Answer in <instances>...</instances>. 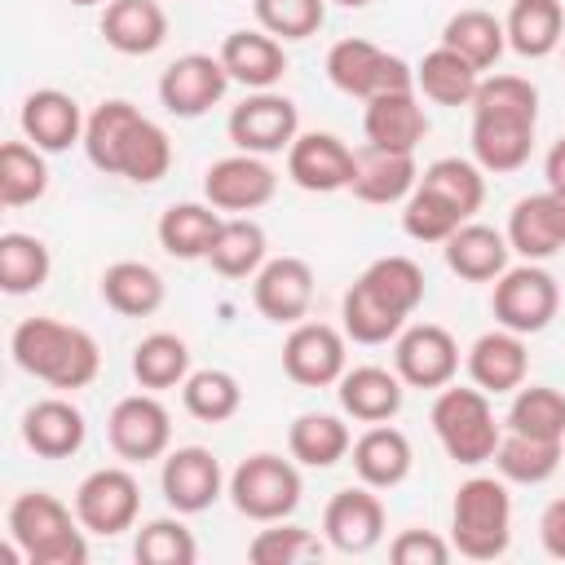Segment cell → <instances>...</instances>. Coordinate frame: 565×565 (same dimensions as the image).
Listing matches in <instances>:
<instances>
[{"label": "cell", "instance_id": "obj_1", "mask_svg": "<svg viewBox=\"0 0 565 565\" xmlns=\"http://www.w3.org/2000/svg\"><path fill=\"white\" fill-rule=\"evenodd\" d=\"M472 159L481 172H516L534 150L539 88L525 75H481L472 97Z\"/></svg>", "mask_w": 565, "mask_h": 565}, {"label": "cell", "instance_id": "obj_2", "mask_svg": "<svg viewBox=\"0 0 565 565\" xmlns=\"http://www.w3.org/2000/svg\"><path fill=\"white\" fill-rule=\"evenodd\" d=\"M79 146H84V154L97 172L124 177L132 185H154L172 168L168 132L124 97H110V102L93 106Z\"/></svg>", "mask_w": 565, "mask_h": 565}, {"label": "cell", "instance_id": "obj_3", "mask_svg": "<svg viewBox=\"0 0 565 565\" xmlns=\"http://www.w3.org/2000/svg\"><path fill=\"white\" fill-rule=\"evenodd\" d=\"M9 353L31 380H40L49 388H62V393L88 388L102 371L97 340L84 327H71V322H57V318H44V313L22 318L13 327Z\"/></svg>", "mask_w": 565, "mask_h": 565}, {"label": "cell", "instance_id": "obj_4", "mask_svg": "<svg viewBox=\"0 0 565 565\" xmlns=\"http://www.w3.org/2000/svg\"><path fill=\"white\" fill-rule=\"evenodd\" d=\"M9 561H26V565H84L88 561V530L79 525V516L49 490H22L9 503Z\"/></svg>", "mask_w": 565, "mask_h": 565}, {"label": "cell", "instance_id": "obj_5", "mask_svg": "<svg viewBox=\"0 0 565 565\" xmlns=\"http://www.w3.org/2000/svg\"><path fill=\"white\" fill-rule=\"evenodd\" d=\"M450 543L468 561H494L512 543V494L503 477H468L450 503Z\"/></svg>", "mask_w": 565, "mask_h": 565}, {"label": "cell", "instance_id": "obj_6", "mask_svg": "<svg viewBox=\"0 0 565 565\" xmlns=\"http://www.w3.org/2000/svg\"><path fill=\"white\" fill-rule=\"evenodd\" d=\"M428 419H433V433H437L441 450L455 463L477 468V463H490L494 459V446L503 437V424L494 419L490 393H481L477 384L472 388H463V384L437 388V402H433Z\"/></svg>", "mask_w": 565, "mask_h": 565}, {"label": "cell", "instance_id": "obj_7", "mask_svg": "<svg viewBox=\"0 0 565 565\" xmlns=\"http://www.w3.org/2000/svg\"><path fill=\"white\" fill-rule=\"evenodd\" d=\"M225 494H230L234 512L247 516V521H260V525L287 521L300 508V472H296L291 459L260 450V455H247L230 472Z\"/></svg>", "mask_w": 565, "mask_h": 565}, {"label": "cell", "instance_id": "obj_8", "mask_svg": "<svg viewBox=\"0 0 565 565\" xmlns=\"http://www.w3.org/2000/svg\"><path fill=\"white\" fill-rule=\"evenodd\" d=\"M327 79L358 102H371L380 93H397V88H415V66H406V57L362 40V35H344L327 49Z\"/></svg>", "mask_w": 565, "mask_h": 565}, {"label": "cell", "instance_id": "obj_9", "mask_svg": "<svg viewBox=\"0 0 565 565\" xmlns=\"http://www.w3.org/2000/svg\"><path fill=\"white\" fill-rule=\"evenodd\" d=\"M490 309H494L499 327H508L516 335H539L543 327H552V318L561 309V287H556V278L539 260L508 265L494 278Z\"/></svg>", "mask_w": 565, "mask_h": 565}, {"label": "cell", "instance_id": "obj_10", "mask_svg": "<svg viewBox=\"0 0 565 565\" xmlns=\"http://www.w3.org/2000/svg\"><path fill=\"white\" fill-rule=\"evenodd\" d=\"M225 132L230 141L243 150V154H282L296 137H300V110L287 93H274V88H260L252 97H243L230 119H225Z\"/></svg>", "mask_w": 565, "mask_h": 565}, {"label": "cell", "instance_id": "obj_11", "mask_svg": "<svg viewBox=\"0 0 565 565\" xmlns=\"http://www.w3.org/2000/svg\"><path fill=\"white\" fill-rule=\"evenodd\" d=\"M141 512V486L128 468H93L79 486H75V516L88 534L115 539L124 530L137 525Z\"/></svg>", "mask_w": 565, "mask_h": 565}, {"label": "cell", "instance_id": "obj_12", "mask_svg": "<svg viewBox=\"0 0 565 565\" xmlns=\"http://www.w3.org/2000/svg\"><path fill=\"white\" fill-rule=\"evenodd\" d=\"M106 441H110V450L119 459L150 463V459H163L168 455L172 419H168V411H163V402L154 393H132V397H119L110 406Z\"/></svg>", "mask_w": 565, "mask_h": 565}, {"label": "cell", "instance_id": "obj_13", "mask_svg": "<svg viewBox=\"0 0 565 565\" xmlns=\"http://www.w3.org/2000/svg\"><path fill=\"white\" fill-rule=\"evenodd\" d=\"M393 371L411 388H446L459 375V344L437 322L402 327L393 340Z\"/></svg>", "mask_w": 565, "mask_h": 565}, {"label": "cell", "instance_id": "obj_14", "mask_svg": "<svg viewBox=\"0 0 565 565\" xmlns=\"http://www.w3.org/2000/svg\"><path fill=\"white\" fill-rule=\"evenodd\" d=\"M230 88V71L212 53H181L177 62L163 66L159 75V102L177 119H199L207 115Z\"/></svg>", "mask_w": 565, "mask_h": 565}, {"label": "cell", "instance_id": "obj_15", "mask_svg": "<svg viewBox=\"0 0 565 565\" xmlns=\"http://www.w3.org/2000/svg\"><path fill=\"white\" fill-rule=\"evenodd\" d=\"M278 190V177L274 168L260 159V154H225L216 159L207 172H203V199L216 207V212H234V216H247L256 207H265Z\"/></svg>", "mask_w": 565, "mask_h": 565}, {"label": "cell", "instance_id": "obj_16", "mask_svg": "<svg viewBox=\"0 0 565 565\" xmlns=\"http://www.w3.org/2000/svg\"><path fill=\"white\" fill-rule=\"evenodd\" d=\"M344 331H335L331 322H296L282 340V371L291 384L300 388H327L335 384L349 366H344Z\"/></svg>", "mask_w": 565, "mask_h": 565}, {"label": "cell", "instance_id": "obj_17", "mask_svg": "<svg viewBox=\"0 0 565 565\" xmlns=\"http://www.w3.org/2000/svg\"><path fill=\"white\" fill-rule=\"evenodd\" d=\"M252 305H256L260 318H269L278 327L305 322V313L313 305V265L300 260V256L265 260L252 278Z\"/></svg>", "mask_w": 565, "mask_h": 565}, {"label": "cell", "instance_id": "obj_18", "mask_svg": "<svg viewBox=\"0 0 565 565\" xmlns=\"http://www.w3.org/2000/svg\"><path fill=\"white\" fill-rule=\"evenodd\" d=\"M159 486H163V499H168L172 512L194 516V512H207L221 499L225 472H221V463L207 446H177V450L163 455Z\"/></svg>", "mask_w": 565, "mask_h": 565}, {"label": "cell", "instance_id": "obj_19", "mask_svg": "<svg viewBox=\"0 0 565 565\" xmlns=\"http://www.w3.org/2000/svg\"><path fill=\"white\" fill-rule=\"evenodd\" d=\"M322 539L344 552V556H362L384 539V503L371 486H344L327 499L322 508Z\"/></svg>", "mask_w": 565, "mask_h": 565}, {"label": "cell", "instance_id": "obj_20", "mask_svg": "<svg viewBox=\"0 0 565 565\" xmlns=\"http://www.w3.org/2000/svg\"><path fill=\"white\" fill-rule=\"evenodd\" d=\"M358 150H349L335 132H300L287 146V177L309 194H335L353 185Z\"/></svg>", "mask_w": 565, "mask_h": 565}, {"label": "cell", "instance_id": "obj_21", "mask_svg": "<svg viewBox=\"0 0 565 565\" xmlns=\"http://www.w3.org/2000/svg\"><path fill=\"white\" fill-rule=\"evenodd\" d=\"M18 124H22V137L31 146H40L44 154H62L71 150L75 141H84V110L71 93L62 88H35L26 93L22 110H18Z\"/></svg>", "mask_w": 565, "mask_h": 565}, {"label": "cell", "instance_id": "obj_22", "mask_svg": "<svg viewBox=\"0 0 565 565\" xmlns=\"http://www.w3.org/2000/svg\"><path fill=\"white\" fill-rule=\"evenodd\" d=\"M362 132H366V146L415 154V146L428 137V110L419 106L415 88L380 93V97H371L366 110H362Z\"/></svg>", "mask_w": 565, "mask_h": 565}, {"label": "cell", "instance_id": "obj_23", "mask_svg": "<svg viewBox=\"0 0 565 565\" xmlns=\"http://www.w3.org/2000/svg\"><path fill=\"white\" fill-rule=\"evenodd\" d=\"M468 375L481 393L499 397V393H516L530 375V353H525V335L499 327V331H486L472 340L468 349Z\"/></svg>", "mask_w": 565, "mask_h": 565}, {"label": "cell", "instance_id": "obj_24", "mask_svg": "<svg viewBox=\"0 0 565 565\" xmlns=\"http://www.w3.org/2000/svg\"><path fill=\"white\" fill-rule=\"evenodd\" d=\"M335 397H340V411L349 419H358V424H388L402 411L406 384L388 366H353V371H344L335 380Z\"/></svg>", "mask_w": 565, "mask_h": 565}, {"label": "cell", "instance_id": "obj_25", "mask_svg": "<svg viewBox=\"0 0 565 565\" xmlns=\"http://www.w3.org/2000/svg\"><path fill=\"white\" fill-rule=\"evenodd\" d=\"M84 437H88L84 411L75 402H66V397L31 402L26 415H22V441L40 459H71V455H79Z\"/></svg>", "mask_w": 565, "mask_h": 565}, {"label": "cell", "instance_id": "obj_26", "mask_svg": "<svg viewBox=\"0 0 565 565\" xmlns=\"http://www.w3.org/2000/svg\"><path fill=\"white\" fill-rule=\"evenodd\" d=\"M353 472L362 486L371 490H393L411 477V463H415V450H411V437L393 424H371L353 446Z\"/></svg>", "mask_w": 565, "mask_h": 565}, {"label": "cell", "instance_id": "obj_27", "mask_svg": "<svg viewBox=\"0 0 565 565\" xmlns=\"http://www.w3.org/2000/svg\"><path fill=\"white\" fill-rule=\"evenodd\" d=\"M415 185H419L415 154L380 150V146H362L358 150V168H353V185H349L353 199L388 207V203H406Z\"/></svg>", "mask_w": 565, "mask_h": 565}, {"label": "cell", "instance_id": "obj_28", "mask_svg": "<svg viewBox=\"0 0 565 565\" xmlns=\"http://www.w3.org/2000/svg\"><path fill=\"white\" fill-rule=\"evenodd\" d=\"M230 71L234 84L260 93V88H274L282 75H287V53H282V40H274L269 31H230L221 40V53H216Z\"/></svg>", "mask_w": 565, "mask_h": 565}, {"label": "cell", "instance_id": "obj_29", "mask_svg": "<svg viewBox=\"0 0 565 565\" xmlns=\"http://www.w3.org/2000/svg\"><path fill=\"white\" fill-rule=\"evenodd\" d=\"M102 40L124 57H146L168 40V13L159 0H106Z\"/></svg>", "mask_w": 565, "mask_h": 565}, {"label": "cell", "instance_id": "obj_30", "mask_svg": "<svg viewBox=\"0 0 565 565\" xmlns=\"http://www.w3.org/2000/svg\"><path fill=\"white\" fill-rule=\"evenodd\" d=\"M446 265L450 274H459L463 282H494L503 269H508V234H499L494 225H481V221H463L446 243Z\"/></svg>", "mask_w": 565, "mask_h": 565}, {"label": "cell", "instance_id": "obj_31", "mask_svg": "<svg viewBox=\"0 0 565 565\" xmlns=\"http://www.w3.org/2000/svg\"><path fill=\"white\" fill-rule=\"evenodd\" d=\"M406 318L411 313H402L388 296H380L362 274H358V282L340 300V327H344V335L353 344H388V340H397Z\"/></svg>", "mask_w": 565, "mask_h": 565}, {"label": "cell", "instance_id": "obj_32", "mask_svg": "<svg viewBox=\"0 0 565 565\" xmlns=\"http://www.w3.org/2000/svg\"><path fill=\"white\" fill-rule=\"evenodd\" d=\"M221 221L225 216L207 199L203 203H172V207H163L154 234H159V247L168 256H177V260H207Z\"/></svg>", "mask_w": 565, "mask_h": 565}, {"label": "cell", "instance_id": "obj_33", "mask_svg": "<svg viewBox=\"0 0 565 565\" xmlns=\"http://www.w3.org/2000/svg\"><path fill=\"white\" fill-rule=\"evenodd\" d=\"M503 31H508L512 53L547 57L565 40V9H561V0H512V9L503 18Z\"/></svg>", "mask_w": 565, "mask_h": 565}, {"label": "cell", "instance_id": "obj_34", "mask_svg": "<svg viewBox=\"0 0 565 565\" xmlns=\"http://www.w3.org/2000/svg\"><path fill=\"white\" fill-rule=\"evenodd\" d=\"M508 247L521 256V260H547L565 247L561 238V225H556V212H552V194H525L512 203L508 212Z\"/></svg>", "mask_w": 565, "mask_h": 565}, {"label": "cell", "instance_id": "obj_35", "mask_svg": "<svg viewBox=\"0 0 565 565\" xmlns=\"http://www.w3.org/2000/svg\"><path fill=\"white\" fill-rule=\"evenodd\" d=\"M102 300L119 318H150L163 305V278L146 260H115L102 269Z\"/></svg>", "mask_w": 565, "mask_h": 565}, {"label": "cell", "instance_id": "obj_36", "mask_svg": "<svg viewBox=\"0 0 565 565\" xmlns=\"http://www.w3.org/2000/svg\"><path fill=\"white\" fill-rule=\"evenodd\" d=\"M477 84H481V71L446 44L424 53V62L415 66V88L437 106H472Z\"/></svg>", "mask_w": 565, "mask_h": 565}, {"label": "cell", "instance_id": "obj_37", "mask_svg": "<svg viewBox=\"0 0 565 565\" xmlns=\"http://www.w3.org/2000/svg\"><path fill=\"white\" fill-rule=\"evenodd\" d=\"M349 446H353L349 424L340 415H327V411H305L287 428V450L305 468H331L349 455Z\"/></svg>", "mask_w": 565, "mask_h": 565}, {"label": "cell", "instance_id": "obj_38", "mask_svg": "<svg viewBox=\"0 0 565 565\" xmlns=\"http://www.w3.org/2000/svg\"><path fill=\"white\" fill-rule=\"evenodd\" d=\"M441 44L455 49L459 57H468L477 71H490L508 49V31L490 9H459L446 18Z\"/></svg>", "mask_w": 565, "mask_h": 565}, {"label": "cell", "instance_id": "obj_39", "mask_svg": "<svg viewBox=\"0 0 565 565\" xmlns=\"http://www.w3.org/2000/svg\"><path fill=\"white\" fill-rule=\"evenodd\" d=\"M265 252H269L265 230L252 216H225L221 230H216V238H212L207 265L221 278H256V269L269 260Z\"/></svg>", "mask_w": 565, "mask_h": 565}, {"label": "cell", "instance_id": "obj_40", "mask_svg": "<svg viewBox=\"0 0 565 565\" xmlns=\"http://www.w3.org/2000/svg\"><path fill=\"white\" fill-rule=\"evenodd\" d=\"M565 459V441H543V437H525V433H503L499 446H494V468L503 481H516V486H543Z\"/></svg>", "mask_w": 565, "mask_h": 565}, {"label": "cell", "instance_id": "obj_41", "mask_svg": "<svg viewBox=\"0 0 565 565\" xmlns=\"http://www.w3.org/2000/svg\"><path fill=\"white\" fill-rule=\"evenodd\" d=\"M132 375L141 388L159 393V388H181L190 375V344L172 331H150L137 340L132 349Z\"/></svg>", "mask_w": 565, "mask_h": 565}, {"label": "cell", "instance_id": "obj_42", "mask_svg": "<svg viewBox=\"0 0 565 565\" xmlns=\"http://www.w3.org/2000/svg\"><path fill=\"white\" fill-rule=\"evenodd\" d=\"M53 274V256L44 247V238L22 234V230H4L0 234V287L9 296H31L49 282Z\"/></svg>", "mask_w": 565, "mask_h": 565}, {"label": "cell", "instance_id": "obj_43", "mask_svg": "<svg viewBox=\"0 0 565 565\" xmlns=\"http://www.w3.org/2000/svg\"><path fill=\"white\" fill-rule=\"evenodd\" d=\"M49 190V163L44 150L31 141H4L0 146V203L4 207H26L44 199Z\"/></svg>", "mask_w": 565, "mask_h": 565}, {"label": "cell", "instance_id": "obj_44", "mask_svg": "<svg viewBox=\"0 0 565 565\" xmlns=\"http://www.w3.org/2000/svg\"><path fill=\"white\" fill-rule=\"evenodd\" d=\"M508 428L543 441H565V393L547 384H521L508 406Z\"/></svg>", "mask_w": 565, "mask_h": 565}, {"label": "cell", "instance_id": "obj_45", "mask_svg": "<svg viewBox=\"0 0 565 565\" xmlns=\"http://www.w3.org/2000/svg\"><path fill=\"white\" fill-rule=\"evenodd\" d=\"M181 402L185 411L199 419V424H225L238 415L243 406V388L230 371L221 366H203V371H190L185 384H181Z\"/></svg>", "mask_w": 565, "mask_h": 565}, {"label": "cell", "instance_id": "obj_46", "mask_svg": "<svg viewBox=\"0 0 565 565\" xmlns=\"http://www.w3.org/2000/svg\"><path fill=\"white\" fill-rule=\"evenodd\" d=\"M419 185H428L433 194H441L463 221H472V212L481 207L486 199V177H481V163L472 159H459V154H446V159H433L424 172H419Z\"/></svg>", "mask_w": 565, "mask_h": 565}, {"label": "cell", "instance_id": "obj_47", "mask_svg": "<svg viewBox=\"0 0 565 565\" xmlns=\"http://www.w3.org/2000/svg\"><path fill=\"white\" fill-rule=\"evenodd\" d=\"M322 552H327V543L313 530L291 525V521H269L247 543V561L252 565H300V561H318Z\"/></svg>", "mask_w": 565, "mask_h": 565}, {"label": "cell", "instance_id": "obj_48", "mask_svg": "<svg viewBox=\"0 0 565 565\" xmlns=\"http://www.w3.org/2000/svg\"><path fill=\"white\" fill-rule=\"evenodd\" d=\"M132 556L141 565H194L199 561V543L194 534L185 530L181 512L177 516H154L137 530V543H132Z\"/></svg>", "mask_w": 565, "mask_h": 565}, {"label": "cell", "instance_id": "obj_49", "mask_svg": "<svg viewBox=\"0 0 565 565\" xmlns=\"http://www.w3.org/2000/svg\"><path fill=\"white\" fill-rule=\"evenodd\" d=\"M459 225H463V216H459L441 194H433L428 185H415L411 199L402 203V230H406L415 243H446Z\"/></svg>", "mask_w": 565, "mask_h": 565}, {"label": "cell", "instance_id": "obj_50", "mask_svg": "<svg viewBox=\"0 0 565 565\" xmlns=\"http://www.w3.org/2000/svg\"><path fill=\"white\" fill-rule=\"evenodd\" d=\"M252 13L274 40H309L327 18V0H252Z\"/></svg>", "mask_w": 565, "mask_h": 565}, {"label": "cell", "instance_id": "obj_51", "mask_svg": "<svg viewBox=\"0 0 565 565\" xmlns=\"http://www.w3.org/2000/svg\"><path fill=\"white\" fill-rule=\"evenodd\" d=\"M455 552V543H446L437 530H402L388 543V556L397 565H446Z\"/></svg>", "mask_w": 565, "mask_h": 565}, {"label": "cell", "instance_id": "obj_52", "mask_svg": "<svg viewBox=\"0 0 565 565\" xmlns=\"http://www.w3.org/2000/svg\"><path fill=\"white\" fill-rule=\"evenodd\" d=\"M539 539H543V552L565 561V499H552L539 516Z\"/></svg>", "mask_w": 565, "mask_h": 565}, {"label": "cell", "instance_id": "obj_53", "mask_svg": "<svg viewBox=\"0 0 565 565\" xmlns=\"http://www.w3.org/2000/svg\"><path fill=\"white\" fill-rule=\"evenodd\" d=\"M543 177H547V190H561L565 194V137L552 141V150L543 159Z\"/></svg>", "mask_w": 565, "mask_h": 565}, {"label": "cell", "instance_id": "obj_54", "mask_svg": "<svg viewBox=\"0 0 565 565\" xmlns=\"http://www.w3.org/2000/svg\"><path fill=\"white\" fill-rule=\"evenodd\" d=\"M552 194V212H556V225H561V238H565V194L561 190H547Z\"/></svg>", "mask_w": 565, "mask_h": 565}, {"label": "cell", "instance_id": "obj_55", "mask_svg": "<svg viewBox=\"0 0 565 565\" xmlns=\"http://www.w3.org/2000/svg\"><path fill=\"white\" fill-rule=\"evenodd\" d=\"M335 4H344V9H362V4H371V0H335Z\"/></svg>", "mask_w": 565, "mask_h": 565}, {"label": "cell", "instance_id": "obj_56", "mask_svg": "<svg viewBox=\"0 0 565 565\" xmlns=\"http://www.w3.org/2000/svg\"><path fill=\"white\" fill-rule=\"evenodd\" d=\"M71 4H79V9H88V4H102V0H71Z\"/></svg>", "mask_w": 565, "mask_h": 565}, {"label": "cell", "instance_id": "obj_57", "mask_svg": "<svg viewBox=\"0 0 565 565\" xmlns=\"http://www.w3.org/2000/svg\"><path fill=\"white\" fill-rule=\"evenodd\" d=\"M561 53H565V40H561Z\"/></svg>", "mask_w": 565, "mask_h": 565}]
</instances>
